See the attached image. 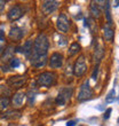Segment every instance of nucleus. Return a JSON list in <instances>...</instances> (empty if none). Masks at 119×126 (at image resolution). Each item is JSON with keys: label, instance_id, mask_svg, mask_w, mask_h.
<instances>
[{"label": "nucleus", "instance_id": "f257e3e1", "mask_svg": "<svg viewBox=\"0 0 119 126\" xmlns=\"http://www.w3.org/2000/svg\"><path fill=\"white\" fill-rule=\"evenodd\" d=\"M49 48V41L45 33H40L33 41V48L31 52V64L34 68H43L47 63V53Z\"/></svg>", "mask_w": 119, "mask_h": 126}, {"label": "nucleus", "instance_id": "f03ea898", "mask_svg": "<svg viewBox=\"0 0 119 126\" xmlns=\"http://www.w3.org/2000/svg\"><path fill=\"white\" fill-rule=\"evenodd\" d=\"M55 81H56V75L54 72H49V71L43 72L37 78V83L39 84L41 87L53 86L54 84H55Z\"/></svg>", "mask_w": 119, "mask_h": 126}, {"label": "nucleus", "instance_id": "7ed1b4c3", "mask_svg": "<svg viewBox=\"0 0 119 126\" xmlns=\"http://www.w3.org/2000/svg\"><path fill=\"white\" fill-rule=\"evenodd\" d=\"M72 92L73 90L71 87H63L61 88L59 92V95H57L55 102H56L57 106H65L68 101L70 100L71 95H72Z\"/></svg>", "mask_w": 119, "mask_h": 126}, {"label": "nucleus", "instance_id": "20e7f679", "mask_svg": "<svg viewBox=\"0 0 119 126\" xmlns=\"http://www.w3.org/2000/svg\"><path fill=\"white\" fill-rule=\"evenodd\" d=\"M93 95V91H92V87L89 86V80H85L83 83V85L80 86V91L78 93V96L77 99L78 101H85V100H88L90 99V96Z\"/></svg>", "mask_w": 119, "mask_h": 126}, {"label": "nucleus", "instance_id": "39448f33", "mask_svg": "<svg viewBox=\"0 0 119 126\" xmlns=\"http://www.w3.org/2000/svg\"><path fill=\"white\" fill-rule=\"evenodd\" d=\"M87 70V64H86V60H85V56L84 55H80L78 57V60L74 63V66H73V73L74 76L77 77H81L84 73L86 72Z\"/></svg>", "mask_w": 119, "mask_h": 126}, {"label": "nucleus", "instance_id": "423d86ee", "mask_svg": "<svg viewBox=\"0 0 119 126\" xmlns=\"http://www.w3.org/2000/svg\"><path fill=\"white\" fill-rule=\"evenodd\" d=\"M60 2L59 1H54V0H47L41 2V10L45 15H49L53 14L55 10L59 8Z\"/></svg>", "mask_w": 119, "mask_h": 126}, {"label": "nucleus", "instance_id": "0eeeda50", "mask_svg": "<svg viewBox=\"0 0 119 126\" xmlns=\"http://www.w3.org/2000/svg\"><path fill=\"white\" fill-rule=\"evenodd\" d=\"M56 27L60 30V32L65 33L69 31L70 28V21L68 18L65 14H60L59 17H57V22H56Z\"/></svg>", "mask_w": 119, "mask_h": 126}, {"label": "nucleus", "instance_id": "6e6552de", "mask_svg": "<svg viewBox=\"0 0 119 126\" xmlns=\"http://www.w3.org/2000/svg\"><path fill=\"white\" fill-rule=\"evenodd\" d=\"M8 85L14 88H21L23 85L27 83V77L25 76H13L8 79Z\"/></svg>", "mask_w": 119, "mask_h": 126}, {"label": "nucleus", "instance_id": "1a4fd4ad", "mask_svg": "<svg viewBox=\"0 0 119 126\" xmlns=\"http://www.w3.org/2000/svg\"><path fill=\"white\" fill-rule=\"evenodd\" d=\"M63 64V56L60 53H54L49 59V66L52 69H57L61 68Z\"/></svg>", "mask_w": 119, "mask_h": 126}, {"label": "nucleus", "instance_id": "9d476101", "mask_svg": "<svg viewBox=\"0 0 119 126\" xmlns=\"http://www.w3.org/2000/svg\"><path fill=\"white\" fill-rule=\"evenodd\" d=\"M23 16V9H22V7L20 6H14L12 7L8 12V18L10 21H16L18 18Z\"/></svg>", "mask_w": 119, "mask_h": 126}, {"label": "nucleus", "instance_id": "9b49d317", "mask_svg": "<svg viewBox=\"0 0 119 126\" xmlns=\"http://www.w3.org/2000/svg\"><path fill=\"white\" fill-rule=\"evenodd\" d=\"M25 97H27V95H25V93L24 92H16V93L14 94L13 99H12V102H13V106L16 107V108H20V107L23 106L24 101H25Z\"/></svg>", "mask_w": 119, "mask_h": 126}, {"label": "nucleus", "instance_id": "f8f14e48", "mask_svg": "<svg viewBox=\"0 0 119 126\" xmlns=\"http://www.w3.org/2000/svg\"><path fill=\"white\" fill-rule=\"evenodd\" d=\"M23 34H24L23 30H22L21 28H18V27L12 28V29H10V31H9V38L12 40H16V41H17V40L22 39Z\"/></svg>", "mask_w": 119, "mask_h": 126}, {"label": "nucleus", "instance_id": "ddd939ff", "mask_svg": "<svg viewBox=\"0 0 119 126\" xmlns=\"http://www.w3.org/2000/svg\"><path fill=\"white\" fill-rule=\"evenodd\" d=\"M90 13H92L93 17L99 18L101 16V8H100L99 1H92L90 2Z\"/></svg>", "mask_w": 119, "mask_h": 126}, {"label": "nucleus", "instance_id": "4468645a", "mask_svg": "<svg viewBox=\"0 0 119 126\" xmlns=\"http://www.w3.org/2000/svg\"><path fill=\"white\" fill-rule=\"evenodd\" d=\"M103 48H102V46H97L95 48V52H94V61H95L96 63H97V65H99V63H100V61L102 60V57H103Z\"/></svg>", "mask_w": 119, "mask_h": 126}, {"label": "nucleus", "instance_id": "2eb2a0df", "mask_svg": "<svg viewBox=\"0 0 119 126\" xmlns=\"http://www.w3.org/2000/svg\"><path fill=\"white\" fill-rule=\"evenodd\" d=\"M13 53H14V47L9 46L7 47V49L5 50V53H3V56H2V62H8L13 59Z\"/></svg>", "mask_w": 119, "mask_h": 126}, {"label": "nucleus", "instance_id": "dca6fc26", "mask_svg": "<svg viewBox=\"0 0 119 126\" xmlns=\"http://www.w3.org/2000/svg\"><path fill=\"white\" fill-rule=\"evenodd\" d=\"M32 48H33V41L31 39H29L28 41H25V44L23 45V53L27 55V56H30L31 55V52H32Z\"/></svg>", "mask_w": 119, "mask_h": 126}, {"label": "nucleus", "instance_id": "f3484780", "mask_svg": "<svg viewBox=\"0 0 119 126\" xmlns=\"http://www.w3.org/2000/svg\"><path fill=\"white\" fill-rule=\"evenodd\" d=\"M103 36H104L105 40H108V41H111V40L113 39L115 32H113V30L110 27H104V29H103Z\"/></svg>", "mask_w": 119, "mask_h": 126}, {"label": "nucleus", "instance_id": "a211bd4d", "mask_svg": "<svg viewBox=\"0 0 119 126\" xmlns=\"http://www.w3.org/2000/svg\"><path fill=\"white\" fill-rule=\"evenodd\" d=\"M3 115L5 116H2V118H6V119H16V118L21 117V112L17 110H12V111H8Z\"/></svg>", "mask_w": 119, "mask_h": 126}, {"label": "nucleus", "instance_id": "6ab92c4d", "mask_svg": "<svg viewBox=\"0 0 119 126\" xmlns=\"http://www.w3.org/2000/svg\"><path fill=\"white\" fill-rule=\"evenodd\" d=\"M80 50V45L78 43H73V44H71V46H70V48H69V56L71 57V56H74Z\"/></svg>", "mask_w": 119, "mask_h": 126}, {"label": "nucleus", "instance_id": "aec40b11", "mask_svg": "<svg viewBox=\"0 0 119 126\" xmlns=\"http://www.w3.org/2000/svg\"><path fill=\"white\" fill-rule=\"evenodd\" d=\"M9 102L10 100L7 97V96H1L0 97V111H2L9 106Z\"/></svg>", "mask_w": 119, "mask_h": 126}, {"label": "nucleus", "instance_id": "412c9836", "mask_svg": "<svg viewBox=\"0 0 119 126\" xmlns=\"http://www.w3.org/2000/svg\"><path fill=\"white\" fill-rule=\"evenodd\" d=\"M105 16H106V22L109 25L112 24V18H111V14H110V2L109 1H105Z\"/></svg>", "mask_w": 119, "mask_h": 126}, {"label": "nucleus", "instance_id": "4be33fe9", "mask_svg": "<svg viewBox=\"0 0 119 126\" xmlns=\"http://www.w3.org/2000/svg\"><path fill=\"white\" fill-rule=\"evenodd\" d=\"M115 99H116V91L111 90L109 93H108V95L105 96V102L111 103V102H113V101H115Z\"/></svg>", "mask_w": 119, "mask_h": 126}, {"label": "nucleus", "instance_id": "5701e85b", "mask_svg": "<svg viewBox=\"0 0 119 126\" xmlns=\"http://www.w3.org/2000/svg\"><path fill=\"white\" fill-rule=\"evenodd\" d=\"M20 64H21V62H20V60L18 59H16V57H13L12 60H10V62H9V65H10V68H17V66H20Z\"/></svg>", "mask_w": 119, "mask_h": 126}, {"label": "nucleus", "instance_id": "b1692460", "mask_svg": "<svg viewBox=\"0 0 119 126\" xmlns=\"http://www.w3.org/2000/svg\"><path fill=\"white\" fill-rule=\"evenodd\" d=\"M34 96H36V91H30L29 96H28V99H29V104H32L33 103V101H34Z\"/></svg>", "mask_w": 119, "mask_h": 126}, {"label": "nucleus", "instance_id": "393cba45", "mask_svg": "<svg viewBox=\"0 0 119 126\" xmlns=\"http://www.w3.org/2000/svg\"><path fill=\"white\" fill-rule=\"evenodd\" d=\"M97 73H99V65L95 66V69L93 71V75H92V79L96 80V77H97Z\"/></svg>", "mask_w": 119, "mask_h": 126}, {"label": "nucleus", "instance_id": "a878e982", "mask_svg": "<svg viewBox=\"0 0 119 126\" xmlns=\"http://www.w3.org/2000/svg\"><path fill=\"white\" fill-rule=\"evenodd\" d=\"M111 111H112V109L111 108H109V109L105 111V113H104V119H109V117H110V113H111Z\"/></svg>", "mask_w": 119, "mask_h": 126}, {"label": "nucleus", "instance_id": "bb28decb", "mask_svg": "<svg viewBox=\"0 0 119 126\" xmlns=\"http://www.w3.org/2000/svg\"><path fill=\"white\" fill-rule=\"evenodd\" d=\"M5 5H6V2H5V1H2V0H0V14L2 13L3 8H5Z\"/></svg>", "mask_w": 119, "mask_h": 126}, {"label": "nucleus", "instance_id": "cd10ccee", "mask_svg": "<svg viewBox=\"0 0 119 126\" xmlns=\"http://www.w3.org/2000/svg\"><path fill=\"white\" fill-rule=\"evenodd\" d=\"M74 124H76V120H70L66 123V126H74Z\"/></svg>", "mask_w": 119, "mask_h": 126}, {"label": "nucleus", "instance_id": "c85d7f7f", "mask_svg": "<svg viewBox=\"0 0 119 126\" xmlns=\"http://www.w3.org/2000/svg\"><path fill=\"white\" fill-rule=\"evenodd\" d=\"M3 39H5V37H3V31H2V30H0V40L2 41Z\"/></svg>", "mask_w": 119, "mask_h": 126}, {"label": "nucleus", "instance_id": "c756f323", "mask_svg": "<svg viewBox=\"0 0 119 126\" xmlns=\"http://www.w3.org/2000/svg\"><path fill=\"white\" fill-rule=\"evenodd\" d=\"M115 3H116V5H115V7H117V6H119V1H116V2H115Z\"/></svg>", "mask_w": 119, "mask_h": 126}, {"label": "nucleus", "instance_id": "7c9ffc66", "mask_svg": "<svg viewBox=\"0 0 119 126\" xmlns=\"http://www.w3.org/2000/svg\"><path fill=\"white\" fill-rule=\"evenodd\" d=\"M0 49H3V47H0ZM1 52H2V50H0V53H1Z\"/></svg>", "mask_w": 119, "mask_h": 126}]
</instances>
